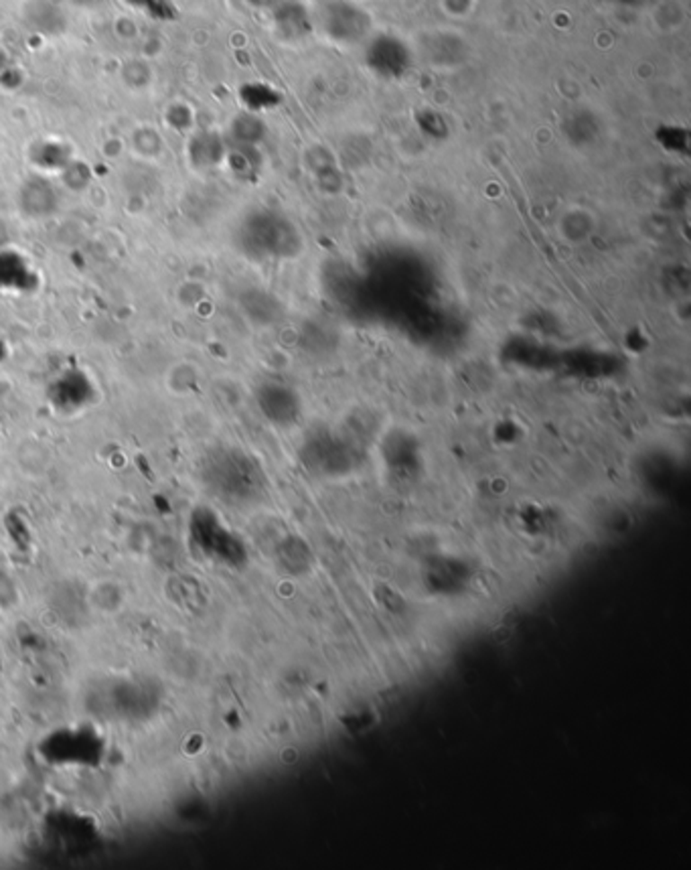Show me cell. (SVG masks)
Masks as SVG:
<instances>
[{
    "instance_id": "cell-5",
    "label": "cell",
    "mask_w": 691,
    "mask_h": 870,
    "mask_svg": "<svg viewBox=\"0 0 691 870\" xmlns=\"http://www.w3.org/2000/svg\"><path fill=\"white\" fill-rule=\"evenodd\" d=\"M258 404L270 422L276 426H292L302 414V402L299 394L280 381H266L258 390Z\"/></svg>"
},
{
    "instance_id": "cell-6",
    "label": "cell",
    "mask_w": 691,
    "mask_h": 870,
    "mask_svg": "<svg viewBox=\"0 0 691 870\" xmlns=\"http://www.w3.org/2000/svg\"><path fill=\"white\" fill-rule=\"evenodd\" d=\"M278 25L283 35L291 39V41H299V39L309 37L315 31V22H312L309 11L299 3L283 4V9L278 13Z\"/></svg>"
},
{
    "instance_id": "cell-4",
    "label": "cell",
    "mask_w": 691,
    "mask_h": 870,
    "mask_svg": "<svg viewBox=\"0 0 691 870\" xmlns=\"http://www.w3.org/2000/svg\"><path fill=\"white\" fill-rule=\"evenodd\" d=\"M320 31L337 45H359L372 37V17L349 0H331L320 11Z\"/></svg>"
},
{
    "instance_id": "cell-9",
    "label": "cell",
    "mask_w": 691,
    "mask_h": 870,
    "mask_svg": "<svg viewBox=\"0 0 691 870\" xmlns=\"http://www.w3.org/2000/svg\"><path fill=\"white\" fill-rule=\"evenodd\" d=\"M594 134H597V122L588 114H576L568 122V137L578 142V145L590 142Z\"/></svg>"
},
{
    "instance_id": "cell-8",
    "label": "cell",
    "mask_w": 691,
    "mask_h": 870,
    "mask_svg": "<svg viewBox=\"0 0 691 870\" xmlns=\"http://www.w3.org/2000/svg\"><path fill=\"white\" fill-rule=\"evenodd\" d=\"M417 126H420V130L426 134V137H430L434 140H444L448 137L446 120L434 110L420 112V114H417Z\"/></svg>"
},
{
    "instance_id": "cell-1",
    "label": "cell",
    "mask_w": 691,
    "mask_h": 870,
    "mask_svg": "<svg viewBox=\"0 0 691 870\" xmlns=\"http://www.w3.org/2000/svg\"><path fill=\"white\" fill-rule=\"evenodd\" d=\"M246 252L262 260H283L299 256L302 236L294 223L278 213H262L246 226Z\"/></svg>"
},
{
    "instance_id": "cell-10",
    "label": "cell",
    "mask_w": 691,
    "mask_h": 870,
    "mask_svg": "<svg viewBox=\"0 0 691 870\" xmlns=\"http://www.w3.org/2000/svg\"><path fill=\"white\" fill-rule=\"evenodd\" d=\"M278 0H258V4H276Z\"/></svg>"
},
{
    "instance_id": "cell-11",
    "label": "cell",
    "mask_w": 691,
    "mask_h": 870,
    "mask_svg": "<svg viewBox=\"0 0 691 870\" xmlns=\"http://www.w3.org/2000/svg\"><path fill=\"white\" fill-rule=\"evenodd\" d=\"M623 3H626V0H623Z\"/></svg>"
},
{
    "instance_id": "cell-3",
    "label": "cell",
    "mask_w": 691,
    "mask_h": 870,
    "mask_svg": "<svg viewBox=\"0 0 691 870\" xmlns=\"http://www.w3.org/2000/svg\"><path fill=\"white\" fill-rule=\"evenodd\" d=\"M363 63L375 77L385 79V82H398L412 71L414 51L398 35H372L365 41Z\"/></svg>"
},
{
    "instance_id": "cell-2",
    "label": "cell",
    "mask_w": 691,
    "mask_h": 870,
    "mask_svg": "<svg viewBox=\"0 0 691 870\" xmlns=\"http://www.w3.org/2000/svg\"><path fill=\"white\" fill-rule=\"evenodd\" d=\"M301 461L317 477H343L359 465V451L347 436L319 428L301 446Z\"/></svg>"
},
{
    "instance_id": "cell-7",
    "label": "cell",
    "mask_w": 691,
    "mask_h": 870,
    "mask_svg": "<svg viewBox=\"0 0 691 870\" xmlns=\"http://www.w3.org/2000/svg\"><path fill=\"white\" fill-rule=\"evenodd\" d=\"M655 139L659 145H661L667 153H675V155H687V150H689V132L687 129H683V126H661V129H657V134H655Z\"/></svg>"
}]
</instances>
